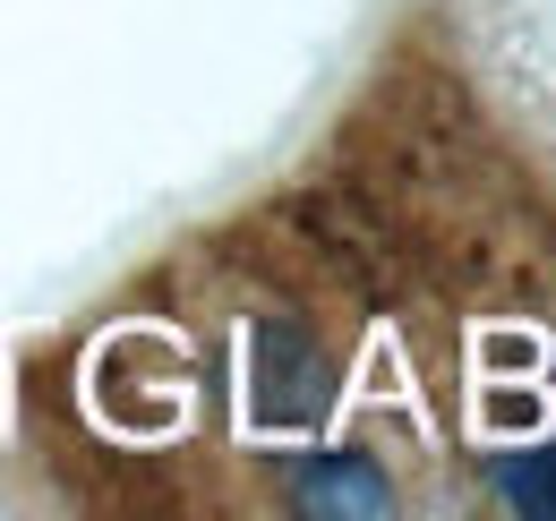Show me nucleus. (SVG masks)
<instances>
[{
    "label": "nucleus",
    "instance_id": "f257e3e1",
    "mask_svg": "<svg viewBox=\"0 0 556 521\" xmlns=\"http://www.w3.org/2000/svg\"><path fill=\"white\" fill-rule=\"evenodd\" d=\"M326 410V359L300 326H249V419L257 428H308Z\"/></svg>",
    "mask_w": 556,
    "mask_h": 521
},
{
    "label": "nucleus",
    "instance_id": "f03ea898",
    "mask_svg": "<svg viewBox=\"0 0 556 521\" xmlns=\"http://www.w3.org/2000/svg\"><path fill=\"white\" fill-rule=\"evenodd\" d=\"M300 505L308 513L377 521V513H394V487H386L377 461H359V454H317V461H300Z\"/></svg>",
    "mask_w": 556,
    "mask_h": 521
},
{
    "label": "nucleus",
    "instance_id": "7ed1b4c3",
    "mask_svg": "<svg viewBox=\"0 0 556 521\" xmlns=\"http://www.w3.org/2000/svg\"><path fill=\"white\" fill-rule=\"evenodd\" d=\"M505 505L514 513H531V521H556V445L548 454H522V461H505Z\"/></svg>",
    "mask_w": 556,
    "mask_h": 521
}]
</instances>
